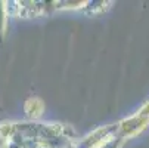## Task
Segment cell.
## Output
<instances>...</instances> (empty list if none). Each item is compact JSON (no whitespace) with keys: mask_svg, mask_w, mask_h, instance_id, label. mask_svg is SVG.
I'll list each match as a JSON object with an SVG mask.
<instances>
[{"mask_svg":"<svg viewBox=\"0 0 149 148\" xmlns=\"http://www.w3.org/2000/svg\"><path fill=\"white\" fill-rule=\"evenodd\" d=\"M87 6V2L84 0H75V2H68V0H50V2H31V0H22V2H8V12L9 16L13 18H41L47 16L53 12L59 11H84Z\"/></svg>","mask_w":149,"mask_h":148,"instance_id":"2","label":"cell"},{"mask_svg":"<svg viewBox=\"0 0 149 148\" xmlns=\"http://www.w3.org/2000/svg\"><path fill=\"white\" fill-rule=\"evenodd\" d=\"M78 139L75 130L65 123H0V148H75Z\"/></svg>","mask_w":149,"mask_h":148,"instance_id":"1","label":"cell"},{"mask_svg":"<svg viewBox=\"0 0 149 148\" xmlns=\"http://www.w3.org/2000/svg\"><path fill=\"white\" fill-rule=\"evenodd\" d=\"M111 5H112V2H87V6L83 12L90 16H96V15L106 12L111 8Z\"/></svg>","mask_w":149,"mask_h":148,"instance_id":"6","label":"cell"},{"mask_svg":"<svg viewBox=\"0 0 149 148\" xmlns=\"http://www.w3.org/2000/svg\"><path fill=\"white\" fill-rule=\"evenodd\" d=\"M118 138L120 136H118L117 123L105 124V126H100V128H96L95 130L89 132L83 138H80L75 148H105L106 145H109Z\"/></svg>","mask_w":149,"mask_h":148,"instance_id":"3","label":"cell"},{"mask_svg":"<svg viewBox=\"0 0 149 148\" xmlns=\"http://www.w3.org/2000/svg\"><path fill=\"white\" fill-rule=\"evenodd\" d=\"M45 113V102L38 96H28L24 102V114L30 121H38Z\"/></svg>","mask_w":149,"mask_h":148,"instance_id":"5","label":"cell"},{"mask_svg":"<svg viewBox=\"0 0 149 148\" xmlns=\"http://www.w3.org/2000/svg\"><path fill=\"white\" fill-rule=\"evenodd\" d=\"M9 18L10 16L8 12V2H0V43H3V40H5Z\"/></svg>","mask_w":149,"mask_h":148,"instance_id":"7","label":"cell"},{"mask_svg":"<svg viewBox=\"0 0 149 148\" xmlns=\"http://www.w3.org/2000/svg\"><path fill=\"white\" fill-rule=\"evenodd\" d=\"M148 128H149V117H146L140 111H136L134 114L124 117L120 121H117L118 136L121 139H124L125 142L142 135Z\"/></svg>","mask_w":149,"mask_h":148,"instance_id":"4","label":"cell"},{"mask_svg":"<svg viewBox=\"0 0 149 148\" xmlns=\"http://www.w3.org/2000/svg\"><path fill=\"white\" fill-rule=\"evenodd\" d=\"M137 111H140L142 114H145L146 117H149V101H146V102L142 105V107H140Z\"/></svg>","mask_w":149,"mask_h":148,"instance_id":"8","label":"cell"}]
</instances>
